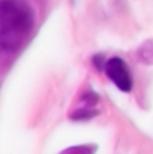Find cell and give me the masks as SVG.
Returning <instances> with one entry per match:
<instances>
[{"label": "cell", "mask_w": 153, "mask_h": 154, "mask_svg": "<svg viewBox=\"0 0 153 154\" xmlns=\"http://www.w3.org/2000/svg\"><path fill=\"white\" fill-rule=\"evenodd\" d=\"M35 12L27 0H0V51H15L31 34Z\"/></svg>", "instance_id": "cell-1"}, {"label": "cell", "mask_w": 153, "mask_h": 154, "mask_svg": "<svg viewBox=\"0 0 153 154\" xmlns=\"http://www.w3.org/2000/svg\"><path fill=\"white\" fill-rule=\"evenodd\" d=\"M106 73L110 80L123 92H129L133 88V77L126 62L119 57H113L106 62Z\"/></svg>", "instance_id": "cell-2"}]
</instances>
